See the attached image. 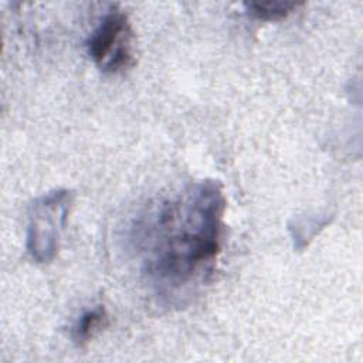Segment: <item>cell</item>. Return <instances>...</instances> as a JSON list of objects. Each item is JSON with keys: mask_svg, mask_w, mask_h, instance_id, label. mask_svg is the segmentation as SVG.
<instances>
[{"mask_svg": "<svg viewBox=\"0 0 363 363\" xmlns=\"http://www.w3.org/2000/svg\"><path fill=\"white\" fill-rule=\"evenodd\" d=\"M108 325V313L102 305L84 312L72 328V340L84 346L94 339Z\"/></svg>", "mask_w": 363, "mask_h": 363, "instance_id": "cell-4", "label": "cell"}, {"mask_svg": "<svg viewBox=\"0 0 363 363\" xmlns=\"http://www.w3.org/2000/svg\"><path fill=\"white\" fill-rule=\"evenodd\" d=\"M71 203V191L54 190L31 204L27 251L35 262L44 264L54 259Z\"/></svg>", "mask_w": 363, "mask_h": 363, "instance_id": "cell-3", "label": "cell"}, {"mask_svg": "<svg viewBox=\"0 0 363 363\" xmlns=\"http://www.w3.org/2000/svg\"><path fill=\"white\" fill-rule=\"evenodd\" d=\"M224 213L221 184L201 180L142 217L136 241L157 296L177 303L208 279L223 248Z\"/></svg>", "mask_w": 363, "mask_h": 363, "instance_id": "cell-1", "label": "cell"}, {"mask_svg": "<svg viewBox=\"0 0 363 363\" xmlns=\"http://www.w3.org/2000/svg\"><path fill=\"white\" fill-rule=\"evenodd\" d=\"M86 48L91 60L104 72L118 74L135 65V33L129 17L109 10L91 33Z\"/></svg>", "mask_w": 363, "mask_h": 363, "instance_id": "cell-2", "label": "cell"}, {"mask_svg": "<svg viewBox=\"0 0 363 363\" xmlns=\"http://www.w3.org/2000/svg\"><path fill=\"white\" fill-rule=\"evenodd\" d=\"M303 3L294 1H261V3H245L248 14L262 21H279L292 14Z\"/></svg>", "mask_w": 363, "mask_h": 363, "instance_id": "cell-5", "label": "cell"}]
</instances>
